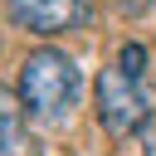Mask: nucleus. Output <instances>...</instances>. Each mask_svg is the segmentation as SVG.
Segmentation results:
<instances>
[{
    "mask_svg": "<svg viewBox=\"0 0 156 156\" xmlns=\"http://www.w3.org/2000/svg\"><path fill=\"white\" fill-rule=\"evenodd\" d=\"M78 93H83V78H78V68H73V58H68L63 49H34V54L24 58L15 98H20V107H24L29 117L58 122V117L78 102Z\"/></svg>",
    "mask_w": 156,
    "mask_h": 156,
    "instance_id": "nucleus-1",
    "label": "nucleus"
},
{
    "mask_svg": "<svg viewBox=\"0 0 156 156\" xmlns=\"http://www.w3.org/2000/svg\"><path fill=\"white\" fill-rule=\"evenodd\" d=\"M93 107L107 136H132L151 122V93L141 88V78L122 73V68H102L93 78Z\"/></svg>",
    "mask_w": 156,
    "mask_h": 156,
    "instance_id": "nucleus-2",
    "label": "nucleus"
},
{
    "mask_svg": "<svg viewBox=\"0 0 156 156\" xmlns=\"http://www.w3.org/2000/svg\"><path fill=\"white\" fill-rule=\"evenodd\" d=\"M5 15L29 34H68L88 20V0H5Z\"/></svg>",
    "mask_w": 156,
    "mask_h": 156,
    "instance_id": "nucleus-3",
    "label": "nucleus"
},
{
    "mask_svg": "<svg viewBox=\"0 0 156 156\" xmlns=\"http://www.w3.org/2000/svg\"><path fill=\"white\" fill-rule=\"evenodd\" d=\"M34 141L24 132V107L20 98H10V88H0V156H29Z\"/></svg>",
    "mask_w": 156,
    "mask_h": 156,
    "instance_id": "nucleus-4",
    "label": "nucleus"
},
{
    "mask_svg": "<svg viewBox=\"0 0 156 156\" xmlns=\"http://www.w3.org/2000/svg\"><path fill=\"white\" fill-rule=\"evenodd\" d=\"M141 63H146V49H141V44H127V49L117 54V68L132 73V78H141Z\"/></svg>",
    "mask_w": 156,
    "mask_h": 156,
    "instance_id": "nucleus-5",
    "label": "nucleus"
},
{
    "mask_svg": "<svg viewBox=\"0 0 156 156\" xmlns=\"http://www.w3.org/2000/svg\"><path fill=\"white\" fill-rule=\"evenodd\" d=\"M146 5H151V0H117V10H122V15H136V10H146Z\"/></svg>",
    "mask_w": 156,
    "mask_h": 156,
    "instance_id": "nucleus-6",
    "label": "nucleus"
},
{
    "mask_svg": "<svg viewBox=\"0 0 156 156\" xmlns=\"http://www.w3.org/2000/svg\"><path fill=\"white\" fill-rule=\"evenodd\" d=\"M146 141H151V146H146V156H156V127L146 132Z\"/></svg>",
    "mask_w": 156,
    "mask_h": 156,
    "instance_id": "nucleus-7",
    "label": "nucleus"
}]
</instances>
